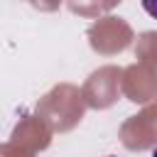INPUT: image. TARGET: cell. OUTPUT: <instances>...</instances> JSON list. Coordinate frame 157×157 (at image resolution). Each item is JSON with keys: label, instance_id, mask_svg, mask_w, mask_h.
Returning a JSON list of instances; mask_svg holds the SVG:
<instances>
[{"label": "cell", "instance_id": "1", "mask_svg": "<svg viewBox=\"0 0 157 157\" xmlns=\"http://www.w3.org/2000/svg\"><path fill=\"white\" fill-rule=\"evenodd\" d=\"M142 10H145V12H150L152 17H157V2H150V0H145V2H142Z\"/></svg>", "mask_w": 157, "mask_h": 157}, {"label": "cell", "instance_id": "2", "mask_svg": "<svg viewBox=\"0 0 157 157\" xmlns=\"http://www.w3.org/2000/svg\"><path fill=\"white\" fill-rule=\"evenodd\" d=\"M150 157H157V147H155V150H152V155H150Z\"/></svg>", "mask_w": 157, "mask_h": 157}]
</instances>
